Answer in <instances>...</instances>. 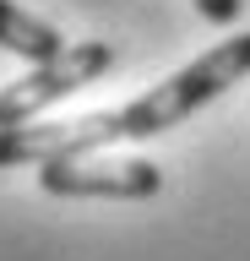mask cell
<instances>
[{"label": "cell", "instance_id": "obj_1", "mask_svg": "<svg viewBox=\"0 0 250 261\" xmlns=\"http://www.w3.org/2000/svg\"><path fill=\"white\" fill-rule=\"evenodd\" d=\"M245 76H250V33H234V38L212 44L207 55H196L190 65H180L174 76H163L158 87H147L142 98H131L120 109V136L125 142L163 136L196 109H207L212 98H223L229 87H239Z\"/></svg>", "mask_w": 250, "mask_h": 261}, {"label": "cell", "instance_id": "obj_2", "mask_svg": "<svg viewBox=\"0 0 250 261\" xmlns=\"http://www.w3.org/2000/svg\"><path fill=\"white\" fill-rule=\"evenodd\" d=\"M120 60L115 44H103V38H87V44H66L54 60L33 65L27 76H17L11 87H0V130L11 125H27L33 114L54 109L60 98H71L76 87H87L93 76H103L109 65Z\"/></svg>", "mask_w": 250, "mask_h": 261}, {"label": "cell", "instance_id": "obj_3", "mask_svg": "<svg viewBox=\"0 0 250 261\" xmlns=\"http://www.w3.org/2000/svg\"><path fill=\"white\" fill-rule=\"evenodd\" d=\"M109 142H125L120 136V109L103 114H82V120H27V125L0 130V169H17V163H66V158H87Z\"/></svg>", "mask_w": 250, "mask_h": 261}, {"label": "cell", "instance_id": "obj_4", "mask_svg": "<svg viewBox=\"0 0 250 261\" xmlns=\"http://www.w3.org/2000/svg\"><path fill=\"white\" fill-rule=\"evenodd\" d=\"M38 185L49 196H98V201H147L163 191V169L152 158H66V163H44Z\"/></svg>", "mask_w": 250, "mask_h": 261}, {"label": "cell", "instance_id": "obj_5", "mask_svg": "<svg viewBox=\"0 0 250 261\" xmlns=\"http://www.w3.org/2000/svg\"><path fill=\"white\" fill-rule=\"evenodd\" d=\"M0 49H11V55H22V60H54L60 49H66V38L49 28V22H38V16H27L22 6H11V0H0Z\"/></svg>", "mask_w": 250, "mask_h": 261}, {"label": "cell", "instance_id": "obj_6", "mask_svg": "<svg viewBox=\"0 0 250 261\" xmlns=\"http://www.w3.org/2000/svg\"><path fill=\"white\" fill-rule=\"evenodd\" d=\"M190 6H196L212 28H234V22H239V11H245V0H190Z\"/></svg>", "mask_w": 250, "mask_h": 261}]
</instances>
